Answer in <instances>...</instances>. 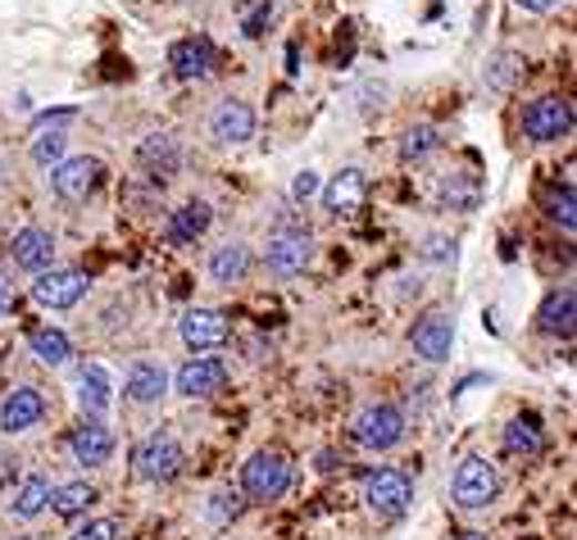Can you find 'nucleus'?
<instances>
[{
	"label": "nucleus",
	"instance_id": "obj_1",
	"mask_svg": "<svg viewBox=\"0 0 577 540\" xmlns=\"http://www.w3.org/2000/svg\"><path fill=\"white\" fill-rule=\"evenodd\" d=\"M451 496L464 513H477V509H492L496 496H500V472L487 455H468L459 459L455 477H451Z\"/></svg>",
	"mask_w": 577,
	"mask_h": 540
},
{
	"label": "nucleus",
	"instance_id": "obj_2",
	"mask_svg": "<svg viewBox=\"0 0 577 540\" xmlns=\"http://www.w3.org/2000/svg\"><path fill=\"white\" fill-rule=\"evenodd\" d=\"M242 490L255 505H277L292 490V459L282 450H255L242 468Z\"/></svg>",
	"mask_w": 577,
	"mask_h": 540
},
{
	"label": "nucleus",
	"instance_id": "obj_3",
	"mask_svg": "<svg viewBox=\"0 0 577 540\" xmlns=\"http://www.w3.org/2000/svg\"><path fill=\"white\" fill-rule=\"evenodd\" d=\"M351 431H355V440H360L364 450L387 455V450H396L401 440H405V414L396 405H368V409L355 414Z\"/></svg>",
	"mask_w": 577,
	"mask_h": 540
},
{
	"label": "nucleus",
	"instance_id": "obj_4",
	"mask_svg": "<svg viewBox=\"0 0 577 540\" xmlns=\"http://www.w3.org/2000/svg\"><path fill=\"white\" fill-rule=\"evenodd\" d=\"M364 505L377 518H401L414 505V481L401 468H373L364 481Z\"/></svg>",
	"mask_w": 577,
	"mask_h": 540
},
{
	"label": "nucleus",
	"instance_id": "obj_5",
	"mask_svg": "<svg viewBox=\"0 0 577 540\" xmlns=\"http://www.w3.org/2000/svg\"><path fill=\"white\" fill-rule=\"evenodd\" d=\"M182 463H186V455H182V446H178L169 431L146 436L136 446V455H132V468H136L141 481H173L182 472Z\"/></svg>",
	"mask_w": 577,
	"mask_h": 540
},
{
	"label": "nucleus",
	"instance_id": "obj_6",
	"mask_svg": "<svg viewBox=\"0 0 577 540\" xmlns=\"http://www.w3.org/2000/svg\"><path fill=\"white\" fill-rule=\"evenodd\" d=\"M310 259H314V236L301 232V227H282V232H273L269 245H264V264H269V273H277V277L305 273Z\"/></svg>",
	"mask_w": 577,
	"mask_h": 540
},
{
	"label": "nucleus",
	"instance_id": "obj_7",
	"mask_svg": "<svg viewBox=\"0 0 577 540\" xmlns=\"http://www.w3.org/2000/svg\"><path fill=\"white\" fill-rule=\"evenodd\" d=\"M101 177H105V164H101V160H95V155H73V160H60V164H55L51 191L60 195V201L78 205V201H87L95 186H101Z\"/></svg>",
	"mask_w": 577,
	"mask_h": 540
},
{
	"label": "nucleus",
	"instance_id": "obj_8",
	"mask_svg": "<svg viewBox=\"0 0 577 540\" xmlns=\"http://www.w3.org/2000/svg\"><path fill=\"white\" fill-rule=\"evenodd\" d=\"M87 286H91L87 273H78V268H45L32 282V300L41 309H73L87 296Z\"/></svg>",
	"mask_w": 577,
	"mask_h": 540
},
{
	"label": "nucleus",
	"instance_id": "obj_9",
	"mask_svg": "<svg viewBox=\"0 0 577 540\" xmlns=\"http://www.w3.org/2000/svg\"><path fill=\"white\" fill-rule=\"evenodd\" d=\"M523 132L533 141H564L573 132V105L564 101V95H541V101L527 105Z\"/></svg>",
	"mask_w": 577,
	"mask_h": 540
},
{
	"label": "nucleus",
	"instance_id": "obj_10",
	"mask_svg": "<svg viewBox=\"0 0 577 540\" xmlns=\"http://www.w3.org/2000/svg\"><path fill=\"white\" fill-rule=\"evenodd\" d=\"M409 340H414V350H418L427 364H446V359H451V346H455V318H451L446 309H427V314L414 323Z\"/></svg>",
	"mask_w": 577,
	"mask_h": 540
},
{
	"label": "nucleus",
	"instance_id": "obj_11",
	"mask_svg": "<svg viewBox=\"0 0 577 540\" xmlns=\"http://www.w3.org/2000/svg\"><path fill=\"white\" fill-rule=\"evenodd\" d=\"M173 386H178V396H186V400H210V396H219V390L227 386V364L210 359V355L205 359H186L178 368Z\"/></svg>",
	"mask_w": 577,
	"mask_h": 540
},
{
	"label": "nucleus",
	"instance_id": "obj_12",
	"mask_svg": "<svg viewBox=\"0 0 577 540\" xmlns=\"http://www.w3.org/2000/svg\"><path fill=\"white\" fill-rule=\"evenodd\" d=\"M41 418H45V396L37 386H14L6 396V405H0V431L6 436H19V431L37 427Z\"/></svg>",
	"mask_w": 577,
	"mask_h": 540
},
{
	"label": "nucleus",
	"instance_id": "obj_13",
	"mask_svg": "<svg viewBox=\"0 0 577 540\" xmlns=\"http://www.w3.org/2000/svg\"><path fill=\"white\" fill-rule=\"evenodd\" d=\"M178 332H182V340L191 350H219L223 340L232 336V327H227V318L219 309H186Z\"/></svg>",
	"mask_w": 577,
	"mask_h": 540
},
{
	"label": "nucleus",
	"instance_id": "obj_14",
	"mask_svg": "<svg viewBox=\"0 0 577 540\" xmlns=\"http://www.w3.org/2000/svg\"><path fill=\"white\" fill-rule=\"evenodd\" d=\"M214 64H219V51H214L210 37H186V41H178L173 51H169V69H173L178 78H186V82L210 78Z\"/></svg>",
	"mask_w": 577,
	"mask_h": 540
},
{
	"label": "nucleus",
	"instance_id": "obj_15",
	"mask_svg": "<svg viewBox=\"0 0 577 540\" xmlns=\"http://www.w3.org/2000/svg\"><path fill=\"white\" fill-rule=\"evenodd\" d=\"M69 450H73L78 468H101V463H110V455H114V431H110L105 422L87 418V422L69 436Z\"/></svg>",
	"mask_w": 577,
	"mask_h": 540
},
{
	"label": "nucleus",
	"instance_id": "obj_16",
	"mask_svg": "<svg viewBox=\"0 0 577 540\" xmlns=\"http://www.w3.org/2000/svg\"><path fill=\"white\" fill-rule=\"evenodd\" d=\"M210 132L223 145H242V141L255 136V110L246 101H219L214 114H210Z\"/></svg>",
	"mask_w": 577,
	"mask_h": 540
},
{
	"label": "nucleus",
	"instance_id": "obj_17",
	"mask_svg": "<svg viewBox=\"0 0 577 540\" xmlns=\"http://www.w3.org/2000/svg\"><path fill=\"white\" fill-rule=\"evenodd\" d=\"M368 201V177L364 169H342L327 186H323V205L327 214H355Z\"/></svg>",
	"mask_w": 577,
	"mask_h": 540
},
{
	"label": "nucleus",
	"instance_id": "obj_18",
	"mask_svg": "<svg viewBox=\"0 0 577 540\" xmlns=\"http://www.w3.org/2000/svg\"><path fill=\"white\" fill-rule=\"evenodd\" d=\"M10 255H14L19 268H28V273H45V268L55 264V236L45 232V227H23V232L10 241Z\"/></svg>",
	"mask_w": 577,
	"mask_h": 540
},
{
	"label": "nucleus",
	"instance_id": "obj_19",
	"mask_svg": "<svg viewBox=\"0 0 577 540\" xmlns=\"http://www.w3.org/2000/svg\"><path fill=\"white\" fill-rule=\"evenodd\" d=\"M505 450H509L514 459H537V455L546 450V427H541V418H537V414H514V418L505 422Z\"/></svg>",
	"mask_w": 577,
	"mask_h": 540
},
{
	"label": "nucleus",
	"instance_id": "obj_20",
	"mask_svg": "<svg viewBox=\"0 0 577 540\" xmlns=\"http://www.w3.org/2000/svg\"><path fill=\"white\" fill-rule=\"evenodd\" d=\"M123 390H128V400L132 405H155L164 390H169V373L155 364V359H136L123 377Z\"/></svg>",
	"mask_w": 577,
	"mask_h": 540
},
{
	"label": "nucleus",
	"instance_id": "obj_21",
	"mask_svg": "<svg viewBox=\"0 0 577 540\" xmlns=\"http://www.w3.org/2000/svg\"><path fill=\"white\" fill-rule=\"evenodd\" d=\"M136 164L146 169L151 177H173L178 164H182V151H178V141L169 132H151L146 141L136 145Z\"/></svg>",
	"mask_w": 577,
	"mask_h": 540
},
{
	"label": "nucleus",
	"instance_id": "obj_22",
	"mask_svg": "<svg viewBox=\"0 0 577 540\" xmlns=\"http://www.w3.org/2000/svg\"><path fill=\"white\" fill-rule=\"evenodd\" d=\"M78 400L91 418H105L110 405H114V386H110V373L101 364H87L78 368Z\"/></svg>",
	"mask_w": 577,
	"mask_h": 540
},
{
	"label": "nucleus",
	"instance_id": "obj_23",
	"mask_svg": "<svg viewBox=\"0 0 577 540\" xmlns=\"http://www.w3.org/2000/svg\"><path fill=\"white\" fill-rule=\"evenodd\" d=\"M251 273V245L246 241H223L219 251L210 255V277L219 286H232V282H242Z\"/></svg>",
	"mask_w": 577,
	"mask_h": 540
},
{
	"label": "nucleus",
	"instance_id": "obj_24",
	"mask_svg": "<svg viewBox=\"0 0 577 540\" xmlns=\"http://www.w3.org/2000/svg\"><path fill=\"white\" fill-rule=\"evenodd\" d=\"M45 505H51V481H45V477H28V481H19V490L10 496V518L32 522V518L45 513Z\"/></svg>",
	"mask_w": 577,
	"mask_h": 540
},
{
	"label": "nucleus",
	"instance_id": "obj_25",
	"mask_svg": "<svg viewBox=\"0 0 577 540\" xmlns=\"http://www.w3.org/2000/svg\"><path fill=\"white\" fill-rule=\"evenodd\" d=\"M573 318H577V296L573 291H555V296H546L537 323L546 336H573Z\"/></svg>",
	"mask_w": 577,
	"mask_h": 540
},
{
	"label": "nucleus",
	"instance_id": "obj_26",
	"mask_svg": "<svg viewBox=\"0 0 577 540\" xmlns=\"http://www.w3.org/2000/svg\"><path fill=\"white\" fill-rule=\"evenodd\" d=\"M28 346H32L37 364H45V368H64V364L73 359V346H69V336H64L60 327H37V332L28 336Z\"/></svg>",
	"mask_w": 577,
	"mask_h": 540
},
{
	"label": "nucleus",
	"instance_id": "obj_27",
	"mask_svg": "<svg viewBox=\"0 0 577 540\" xmlns=\"http://www.w3.org/2000/svg\"><path fill=\"white\" fill-rule=\"evenodd\" d=\"M437 151H442V132L432 123H418V128H409L401 136V160L405 164H423L427 155H437Z\"/></svg>",
	"mask_w": 577,
	"mask_h": 540
},
{
	"label": "nucleus",
	"instance_id": "obj_28",
	"mask_svg": "<svg viewBox=\"0 0 577 540\" xmlns=\"http://www.w3.org/2000/svg\"><path fill=\"white\" fill-rule=\"evenodd\" d=\"M51 505H55L60 518H78V513H87V509L95 505V486H91V481L55 486V490H51Z\"/></svg>",
	"mask_w": 577,
	"mask_h": 540
},
{
	"label": "nucleus",
	"instance_id": "obj_29",
	"mask_svg": "<svg viewBox=\"0 0 577 540\" xmlns=\"http://www.w3.org/2000/svg\"><path fill=\"white\" fill-rule=\"evenodd\" d=\"M210 223H214V214H210L205 201H186V205L173 214V236H178V241H196V236L210 232Z\"/></svg>",
	"mask_w": 577,
	"mask_h": 540
},
{
	"label": "nucleus",
	"instance_id": "obj_30",
	"mask_svg": "<svg viewBox=\"0 0 577 540\" xmlns=\"http://www.w3.org/2000/svg\"><path fill=\"white\" fill-rule=\"evenodd\" d=\"M64 151H69V136H64V128H41V132L32 136V145H28V155H32L41 169L60 164V160H64Z\"/></svg>",
	"mask_w": 577,
	"mask_h": 540
},
{
	"label": "nucleus",
	"instance_id": "obj_31",
	"mask_svg": "<svg viewBox=\"0 0 577 540\" xmlns=\"http://www.w3.org/2000/svg\"><path fill=\"white\" fill-rule=\"evenodd\" d=\"M236 23L246 37H264L273 23V0H236Z\"/></svg>",
	"mask_w": 577,
	"mask_h": 540
},
{
	"label": "nucleus",
	"instance_id": "obj_32",
	"mask_svg": "<svg viewBox=\"0 0 577 540\" xmlns=\"http://www.w3.org/2000/svg\"><path fill=\"white\" fill-rule=\"evenodd\" d=\"M546 214H550V223H559L564 232H573V223H577V205H573V186H555V191L546 195Z\"/></svg>",
	"mask_w": 577,
	"mask_h": 540
},
{
	"label": "nucleus",
	"instance_id": "obj_33",
	"mask_svg": "<svg viewBox=\"0 0 577 540\" xmlns=\"http://www.w3.org/2000/svg\"><path fill=\"white\" fill-rule=\"evenodd\" d=\"M242 509H246V500H242V490H214L210 496V522H232V518H242Z\"/></svg>",
	"mask_w": 577,
	"mask_h": 540
},
{
	"label": "nucleus",
	"instance_id": "obj_34",
	"mask_svg": "<svg viewBox=\"0 0 577 540\" xmlns=\"http://www.w3.org/2000/svg\"><path fill=\"white\" fill-rule=\"evenodd\" d=\"M442 201H446V205H473V201H477V182H473L468 173L446 177V182H442Z\"/></svg>",
	"mask_w": 577,
	"mask_h": 540
},
{
	"label": "nucleus",
	"instance_id": "obj_35",
	"mask_svg": "<svg viewBox=\"0 0 577 540\" xmlns=\"http://www.w3.org/2000/svg\"><path fill=\"white\" fill-rule=\"evenodd\" d=\"M514 78H518V55H496L492 69H487V86L492 91H509Z\"/></svg>",
	"mask_w": 577,
	"mask_h": 540
},
{
	"label": "nucleus",
	"instance_id": "obj_36",
	"mask_svg": "<svg viewBox=\"0 0 577 540\" xmlns=\"http://www.w3.org/2000/svg\"><path fill=\"white\" fill-rule=\"evenodd\" d=\"M73 540H119V522L114 518H95L82 531H73Z\"/></svg>",
	"mask_w": 577,
	"mask_h": 540
},
{
	"label": "nucleus",
	"instance_id": "obj_37",
	"mask_svg": "<svg viewBox=\"0 0 577 540\" xmlns=\"http://www.w3.org/2000/svg\"><path fill=\"white\" fill-rule=\"evenodd\" d=\"M323 186H318V173H296V182H292V201H310V195H318Z\"/></svg>",
	"mask_w": 577,
	"mask_h": 540
},
{
	"label": "nucleus",
	"instance_id": "obj_38",
	"mask_svg": "<svg viewBox=\"0 0 577 540\" xmlns=\"http://www.w3.org/2000/svg\"><path fill=\"white\" fill-rule=\"evenodd\" d=\"M451 255H455V241H446V236H427V259L446 264Z\"/></svg>",
	"mask_w": 577,
	"mask_h": 540
},
{
	"label": "nucleus",
	"instance_id": "obj_39",
	"mask_svg": "<svg viewBox=\"0 0 577 540\" xmlns=\"http://www.w3.org/2000/svg\"><path fill=\"white\" fill-rule=\"evenodd\" d=\"M10 300H14V286H10V277H6V273H0V314L10 309Z\"/></svg>",
	"mask_w": 577,
	"mask_h": 540
},
{
	"label": "nucleus",
	"instance_id": "obj_40",
	"mask_svg": "<svg viewBox=\"0 0 577 540\" xmlns=\"http://www.w3.org/2000/svg\"><path fill=\"white\" fill-rule=\"evenodd\" d=\"M514 6H523V10H533V14H546V10H555V0H514Z\"/></svg>",
	"mask_w": 577,
	"mask_h": 540
},
{
	"label": "nucleus",
	"instance_id": "obj_41",
	"mask_svg": "<svg viewBox=\"0 0 577 540\" xmlns=\"http://www.w3.org/2000/svg\"><path fill=\"white\" fill-rule=\"evenodd\" d=\"M455 540H487L483 531H464V536H455Z\"/></svg>",
	"mask_w": 577,
	"mask_h": 540
},
{
	"label": "nucleus",
	"instance_id": "obj_42",
	"mask_svg": "<svg viewBox=\"0 0 577 540\" xmlns=\"http://www.w3.org/2000/svg\"><path fill=\"white\" fill-rule=\"evenodd\" d=\"M10 540H37V536H10Z\"/></svg>",
	"mask_w": 577,
	"mask_h": 540
},
{
	"label": "nucleus",
	"instance_id": "obj_43",
	"mask_svg": "<svg viewBox=\"0 0 577 540\" xmlns=\"http://www.w3.org/2000/svg\"><path fill=\"white\" fill-rule=\"evenodd\" d=\"M555 6H559V0H555Z\"/></svg>",
	"mask_w": 577,
	"mask_h": 540
}]
</instances>
